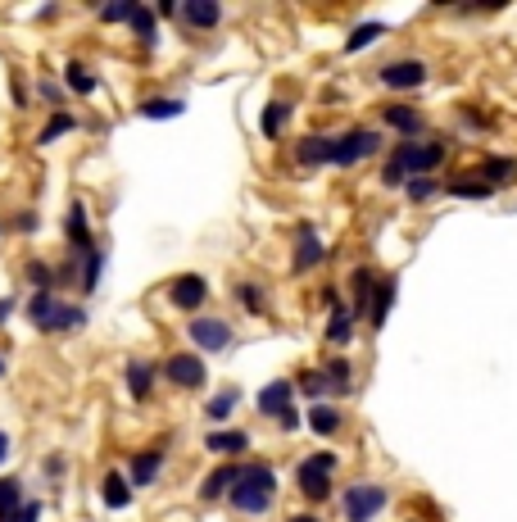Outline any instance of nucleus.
<instances>
[{
  "instance_id": "obj_1",
  "label": "nucleus",
  "mask_w": 517,
  "mask_h": 522,
  "mask_svg": "<svg viewBox=\"0 0 517 522\" xmlns=\"http://www.w3.org/2000/svg\"><path fill=\"white\" fill-rule=\"evenodd\" d=\"M277 500V473L273 463H241V482L232 486V495H227V504H232L236 513H245V518H264L268 509H273Z\"/></svg>"
},
{
  "instance_id": "obj_2",
  "label": "nucleus",
  "mask_w": 517,
  "mask_h": 522,
  "mask_svg": "<svg viewBox=\"0 0 517 522\" xmlns=\"http://www.w3.org/2000/svg\"><path fill=\"white\" fill-rule=\"evenodd\" d=\"M23 314H28V323L37 327V332H46V336L78 332V327L87 323V309L69 305V300H59V296H50V291H32L28 305H23Z\"/></svg>"
},
{
  "instance_id": "obj_3",
  "label": "nucleus",
  "mask_w": 517,
  "mask_h": 522,
  "mask_svg": "<svg viewBox=\"0 0 517 522\" xmlns=\"http://www.w3.org/2000/svg\"><path fill=\"white\" fill-rule=\"evenodd\" d=\"M341 468V454L332 450H318L309 454V459H300V468H295V486H300V495L309 504H322L332 500V473Z\"/></svg>"
},
{
  "instance_id": "obj_4",
  "label": "nucleus",
  "mask_w": 517,
  "mask_h": 522,
  "mask_svg": "<svg viewBox=\"0 0 517 522\" xmlns=\"http://www.w3.org/2000/svg\"><path fill=\"white\" fill-rule=\"evenodd\" d=\"M391 504V491L381 482H354L341 491V518L345 522H377Z\"/></svg>"
},
{
  "instance_id": "obj_5",
  "label": "nucleus",
  "mask_w": 517,
  "mask_h": 522,
  "mask_svg": "<svg viewBox=\"0 0 517 522\" xmlns=\"http://www.w3.org/2000/svg\"><path fill=\"white\" fill-rule=\"evenodd\" d=\"M449 159L445 141H400L391 150V164H400L409 178H436V168Z\"/></svg>"
},
{
  "instance_id": "obj_6",
  "label": "nucleus",
  "mask_w": 517,
  "mask_h": 522,
  "mask_svg": "<svg viewBox=\"0 0 517 522\" xmlns=\"http://www.w3.org/2000/svg\"><path fill=\"white\" fill-rule=\"evenodd\" d=\"M381 146H386V141H381L377 128H350V132H341V137H336L332 164L336 168H354V164H363V159L377 155Z\"/></svg>"
},
{
  "instance_id": "obj_7",
  "label": "nucleus",
  "mask_w": 517,
  "mask_h": 522,
  "mask_svg": "<svg viewBox=\"0 0 517 522\" xmlns=\"http://www.w3.org/2000/svg\"><path fill=\"white\" fill-rule=\"evenodd\" d=\"M164 377L177 386V391H200V386L209 382V368L200 355H191V350H182V355L164 359Z\"/></svg>"
},
{
  "instance_id": "obj_8",
  "label": "nucleus",
  "mask_w": 517,
  "mask_h": 522,
  "mask_svg": "<svg viewBox=\"0 0 517 522\" xmlns=\"http://www.w3.org/2000/svg\"><path fill=\"white\" fill-rule=\"evenodd\" d=\"M427 78H431V69L422 60H391L377 69V82L391 91H418Z\"/></svg>"
},
{
  "instance_id": "obj_9",
  "label": "nucleus",
  "mask_w": 517,
  "mask_h": 522,
  "mask_svg": "<svg viewBox=\"0 0 517 522\" xmlns=\"http://www.w3.org/2000/svg\"><path fill=\"white\" fill-rule=\"evenodd\" d=\"M186 336L196 341V350L218 355V350H227V345H232V323H227V318H191Z\"/></svg>"
},
{
  "instance_id": "obj_10",
  "label": "nucleus",
  "mask_w": 517,
  "mask_h": 522,
  "mask_svg": "<svg viewBox=\"0 0 517 522\" xmlns=\"http://www.w3.org/2000/svg\"><path fill=\"white\" fill-rule=\"evenodd\" d=\"M254 409H259L264 418H273V423L282 414H291V409H295V382H291V377H273L264 391L254 395Z\"/></svg>"
},
{
  "instance_id": "obj_11",
  "label": "nucleus",
  "mask_w": 517,
  "mask_h": 522,
  "mask_svg": "<svg viewBox=\"0 0 517 522\" xmlns=\"http://www.w3.org/2000/svg\"><path fill=\"white\" fill-rule=\"evenodd\" d=\"M322 259H327V246H322L318 227L300 223V227H295V259H291V268H295V273H309V268H318Z\"/></svg>"
},
{
  "instance_id": "obj_12",
  "label": "nucleus",
  "mask_w": 517,
  "mask_h": 522,
  "mask_svg": "<svg viewBox=\"0 0 517 522\" xmlns=\"http://www.w3.org/2000/svg\"><path fill=\"white\" fill-rule=\"evenodd\" d=\"M168 300H173L177 309H186V314H196V309L209 300V282L200 273H182V277L168 282Z\"/></svg>"
},
{
  "instance_id": "obj_13",
  "label": "nucleus",
  "mask_w": 517,
  "mask_h": 522,
  "mask_svg": "<svg viewBox=\"0 0 517 522\" xmlns=\"http://www.w3.org/2000/svg\"><path fill=\"white\" fill-rule=\"evenodd\" d=\"M381 123L391 132H400L404 141H422V132H427V119H422L413 105H400V100H395V105H381Z\"/></svg>"
},
{
  "instance_id": "obj_14",
  "label": "nucleus",
  "mask_w": 517,
  "mask_h": 522,
  "mask_svg": "<svg viewBox=\"0 0 517 522\" xmlns=\"http://www.w3.org/2000/svg\"><path fill=\"white\" fill-rule=\"evenodd\" d=\"M395 296H400V277L395 273L377 277V291H372V305H368L372 327H386V318H391V309H395Z\"/></svg>"
},
{
  "instance_id": "obj_15",
  "label": "nucleus",
  "mask_w": 517,
  "mask_h": 522,
  "mask_svg": "<svg viewBox=\"0 0 517 522\" xmlns=\"http://www.w3.org/2000/svg\"><path fill=\"white\" fill-rule=\"evenodd\" d=\"M177 19L196 32H214L223 23V5H214V0H186L182 10H177Z\"/></svg>"
},
{
  "instance_id": "obj_16",
  "label": "nucleus",
  "mask_w": 517,
  "mask_h": 522,
  "mask_svg": "<svg viewBox=\"0 0 517 522\" xmlns=\"http://www.w3.org/2000/svg\"><path fill=\"white\" fill-rule=\"evenodd\" d=\"M64 237H69L73 255H87V250H96V241H91V227H87V205H82V200H73V205H69V218H64Z\"/></svg>"
},
{
  "instance_id": "obj_17",
  "label": "nucleus",
  "mask_w": 517,
  "mask_h": 522,
  "mask_svg": "<svg viewBox=\"0 0 517 522\" xmlns=\"http://www.w3.org/2000/svg\"><path fill=\"white\" fill-rule=\"evenodd\" d=\"M241 482V463H218L214 473L200 482V500L205 504H214V500H223V495H232V486Z\"/></svg>"
},
{
  "instance_id": "obj_18",
  "label": "nucleus",
  "mask_w": 517,
  "mask_h": 522,
  "mask_svg": "<svg viewBox=\"0 0 517 522\" xmlns=\"http://www.w3.org/2000/svg\"><path fill=\"white\" fill-rule=\"evenodd\" d=\"M445 196H454V200H490V196H499V191L490 187L481 173H454V178H445Z\"/></svg>"
},
{
  "instance_id": "obj_19",
  "label": "nucleus",
  "mask_w": 517,
  "mask_h": 522,
  "mask_svg": "<svg viewBox=\"0 0 517 522\" xmlns=\"http://www.w3.org/2000/svg\"><path fill=\"white\" fill-rule=\"evenodd\" d=\"M372 291H377V273H372L368 264H359V268L350 273V314H354V318H368Z\"/></svg>"
},
{
  "instance_id": "obj_20",
  "label": "nucleus",
  "mask_w": 517,
  "mask_h": 522,
  "mask_svg": "<svg viewBox=\"0 0 517 522\" xmlns=\"http://www.w3.org/2000/svg\"><path fill=\"white\" fill-rule=\"evenodd\" d=\"M332 146H336V137H327V132H309V137L295 146V164H304V168L332 164Z\"/></svg>"
},
{
  "instance_id": "obj_21",
  "label": "nucleus",
  "mask_w": 517,
  "mask_h": 522,
  "mask_svg": "<svg viewBox=\"0 0 517 522\" xmlns=\"http://www.w3.org/2000/svg\"><path fill=\"white\" fill-rule=\"evenodd\" d=\"M164 445H155V450H141L137 459H132V468H127V482L132 486H155V477L164 473Z\"/></svg>"
},
{
  "instance_id": "obj_22",
  "label": "nucleus",
  "mask_w": 517,
  "mask_h": 522,
  "mask_svg": "<svg viewBox=\"0 0 517 522\" xmlns=\"http://www.w3.org/2000/svg\"><path fill=\"white\" fill-rule=\"evenodd\" d=\"M137 114H141V119H150V123L182 119V114H186V100H182V96H146V100L137 105Z\"/></svg>"
},
{
  "instance_id": "obj_23",
  "label": "nucleus",
  "mask_w": 517,
  "mask_h": 522,
  "mask_svg": "<svg viewBox=\"0 0 517 522\" xmlns=\"http://www.w3.org/2000/svg\"><path fill=\"white\" fill-rule=\"evenodd\" d=\"M477 173L490 182L495 191H504V187H513V178H517V159L513 155H486L477 164Z\"/></svg>"
},
{
  "instance_id": "obj_24",
  "label": "nucleus",
  "mask_w": 517,
  "mask_h": 522,
  "mask_svg": "<svg viewBox=\"0 0 517 522\" xmlns=\"http://www.w3.org/2000/svg\"><path fill=\"white\" fill-rule=\"evenodd\" d=\"M205 450L209 454H245L250 450V432H236V427H214V432L205 436Z\"/></svg>"
},
{
  "instance_id": "obj_25",
  "label": "nucleus",
  "mask_w": 517,
  "mask_h": 522,
  "mask_svg": "<svg viewBox=\"0 0 517 522\" xmlns=\"http://www.w3.org/2000/svg\"><path fill=\"white\" fill-rule=\"evenodd\" d=\"M123 382H127V395H132V400H150V391H155V364H150V359H132Z\"/></svg>"
},
{
  "instance_id": "obj_26",
  "label": "nucleus",
  "mask_w": 517,
  "mask_h": 522,
  "mask_svg": "<svg viewBox=\"0 0 517 522\" xmlns=\"http://www.w3.org/2000/svg\"><path fill=\"white\" fill-rule=\"evenodd\" d=\"M295 391H300L304 400H313V404L332 400V386H327V373H322V368H304V373L295 377Z\"/></svg>"
},
{
  "instance_id": "obj_27",
  "label": "nucleus",
  "mask_w": 517,
  "mask_h": 522,
  "mask_svg": "<svg viewBox=\"0 0 517 522\" xmlns=\"http://www.w3.org/2000/svg\"><path fill=\"white\" fill-rule=\"evenodd\" d=\"M286 123H291V100H268L264 119H259V132H264L268 141H277L286 132Z\"/></svg>"
},
{
  "instance_id": "obj_28",
  "label": "nucleus",
  "mask_w": 517,
  "mask_h": 522,
  "mask_svg": "<svg viewBox=\"0 0 517 522\" xmlns=\"http://www.w3.org/2000/svg\"><path fill=\"white\" fill-rule=\"evenodd\" d=\"M78 259V286H82V296H91L100 286V268H105V250H87V255H73Z\"/></svg>"
},
{
  "instance_id": "obj_29",
  "label": "nucleus",
  "mask_w": 517,
  "mask_h": 522,
  "mask_svg": "<svg viewBox=\"0 0 517 522\" xmlns=\"http://www.w3.org/2000/svg\"><path fill=\"white\" fill-rule=\"evenodd\" d=\"M354 323H359V318L350 314V305H336L332 318H327V332H322V336H327L332 345H350V341H354Z\"/></svg>"
},
{
  "instance_id": "obj_30",
  "label": "nucleus",
  "mask_w": 517,
  "mask_h": 522,
  "mask_svg": "<svg viewBox=\"0 0 517 522\" xmlns=\"http://www.w3.org/2000/svg\"><path fill=\"white\" fill-rule=\"evenodd\" d=\"M322 373H327V386H332V400H336V395H350V386H354V364H350L345 355L327 359V364H322Z\"/></svg>"
},
{
  "instance_id": "obj_31",
  "label": "nucleus",
  "mask_w": 517,
  "mask_h": 522,
  "mask_svg": "<svg viewBox=\"0 0 517 522\" xmlns=\"http://www.w3.org/2000/svg\"><path fill=\"white\" fill-rule=\"evenodd\" d=\"M100 495H105V509H127V504H132V482H127L123 473H105Z\"/></svg>"
},
{
  "instance_id": "obj_32",
  "label": "nucleus",
  "mask_w": 517,
  "mask_h": 522,
  "mask_svg": "<svg viewBox=\"0 0 517 522\" xmlns=\"http://www.w3.org/2000/svg\"><path fill=\"white\" fill-rule=\"evenodd\" d=\"M309 427L318 436H336L345 427V418H341V409H336V404H313V409H309Z\"/></svg>"
},
{
  "instance_id": "obj_33",
  "label": "nucleus",
  "mask_w": 517,
  "mask_h": 522,
  "mask_svg": "<svg viewBox=\"0 0 517 522\" xmlns=\"http://www.w3.org/2000/svg\"><path fill=\"white\" fill-rule=\"evenodd\" d=\"M23 504H28V500H23V482H19V477H0V522H10Z\"/></svg>"
},
{
  "instance_id": "obj_34",
  "label": "nucleus",
  "mask_w": 517,
  "mask_h": 522,
  "mask_svg": "<svg viewBox=\"0 0 517 522\" xmlns=\"http://www.w3.org/2000/svg\"><path fill=\"white\" fill-rule=\"evenodd\" d=\"M73 128H78V119H73L69 109H55V114H50V119H46V128L37 132V146H50V141H59V137H69Z\"/></svg>"
},
{
  "instance_id": "obj_35",
  "label": "nucleus",
  "mask_w": 517,
  "mask_h": 522,
  "mask_svg": "<svg viewBox=\"0 0 517 522\" xmlns=\"http://www.w3.org/2000/svg\"><path fill=\"white\" fill-rule=\"evenodd\" d=\"M64 87H69V91H78V96H96L100 78L87 69V64H78V60H73L69 69H64Z\"/></svg>"
},
{
  "instance_id": "obj_36",
  "label": "nucleus",
  "mask_w": 517,
  "mask_h": 522,
  "mask_svg": "<svg viewBox=\"0 0 517 522\" xmlns=\"http://www.w3.org/2000/svg\"><path fill=\"white\" fill-rule=\"evenodd\" d=\"M132 32H137V41H141L146 50H155V41H159V19H155V10L137 5V14H132Z\"/></svg>"
},
{
  "instance_id": "obj_37",
  "label": "nucleus",
  "mask_w": 517,
  "mask_h": 522,
  "mask_svg": "<svg viewBox=\"0 0 517 522\" xmlns=\"http://www.w3.org/2000/svg\"><path fill=\"white\" fill-rule=\"evenodd\" d=\"M386 37V23H359V28L345 37V55H359V50H368L372 41Z\"/></svg>"
},
{
  "instance_id": "obj_38",
  "label": "nucleus",
  "mask_w": 517,
  "mask_h": 522,
  "mask_svg": "<svg viewBox=\"0 0 517 522\" xmlns=\"http://www.w3.org/2000/svg\"><path fill=\"white\" fill-rule=\"evenodd\" d=\"M236 400H241V391H236V386H223V391H218L214 400L205 404V414H209V423H223V418H232Z\"/></svg>"
},
{
  "instance_id": "obj_39",
  "label": "nucleus",
  "mask_w": 517,
  "mask_h": 522,
  "mask_svg": "<svg viewBox=\"0 0 517 522\" xmlns=\"http://www.w3.org/2000/svg\"><path fill=\"white\" fill-rule=\"evenodd\" d=\"M404 196H409L413 205H427V200L445 196V182H440V178H409V187H404Z\"/></svg>"
},
{
  "instance_id": "obj_40",
  "label": "nucleus",
  "mask_w": 517,
  "mask_h": 522,
  "mask_svg": "<svg viewBox=\"0 0 517 522\" xmlns=\"http://www.w3.org/2000/svg\"><path fill=\"white\" fill-rule=\"evenodd\" d=\"M236 305H241L245 314H264V309H268V300H264V286L241 282V286H236Z\"/></svg>"
},
{
  "instance_id": "obj_41",
  "label": "nucleus",
  "mask_w": 517,
  "mask_h": 522,
  "mask_svg": "<svg viewBox=\"0 0 517 522\" xmlns=\"http://www.w3.org/2000/svg\"><path fill=\"white\" fill-rule=\"evenodd\" d=\"M28 282H32V291H50V296H55L59 273L50 264H41V259H28Z\"/></svg>"
},
{
  "instance_id": "obj_42",
  "label": "nucleus",
  "mask_w": 517,
  "mask_h": 522,
  "mask_svg": "<svg viewBox=\"0 0 517 522\" xmlns=\"http://www.w3.org/2000/svg\"><path fill=\"white\" fill-rule=\"evenodd\" d=\"M137 14V0H114V5H100V19L105 23H132Z\"/></svg>"
},
{
  "instance_id": "obj_43",
  "label": "nucleus",
  "mask_w": 517,
  "mask_h": 522,
  "mask_svg": "<svg viewBox=\"0 0 517 522\" xmlns=\"http://www.w3.org/2000/svg\"><path fill=\"white\" fill-rule=\"evenodd\" d=\"M41 513H46V504H41V500H28L10 522H41Z\"/></svg>"
},
{
  "instance_id": "obj_44",
  "label": "nucleus",
  "mask_w": 517,
  "mask_h": 522,
  "mask_svg": "<svg viewBox=\"0 0 517 522\" xmlns=\"http://www.w3.org/2000/svg\"><path fill=\"white\" fill-rule=\"evenodd\" d=\"M37 227H41L37 209H23V214H14V232H37Z\"/></svg>"
},
{
  "instance_id": "obj_45",
  "label": "nucleus",
  "mask_w": 517,
  "mask_h": 522,
  "mask_svg": "<svg viewBox=\"0 0 517 522\" xmlns=\"http://www.w3.org/2000/svg\"><path fill=\"white\" fill-rule=\"evenodd\" d=\"M64 468H69V459H64V454H46V477H50V482H59V477H64Z\"/></svg>"
},
{
  "instance_id": "obj_46",
  "label": "nucleus",
  "mask_w": 517,
  "mask_h": 522,
  "mask_svg": "<svg viewBox=\"0 0 517 522\" xmlns=\"http://www.w3.org/2000/svg\"><path fill=\"white\" fill-rule=\"evenodd\" d=\"M37 91H41V100H50V105L64 100V87H55V82H37Z\"/></svg>"
},
{
  "instance_id": "obj_47",
  "label": "nucleus",
  "mask_w": 517,
  "mask_h": 522,
  "mask_svg": "<svg viewBox=\"0 0 517 522\" xmlns=\"http://www.w3.org/2000/svg\"><path fill=\"white\" fill-rule=\"evenodd\" d=\"M277 427H282V432H295V427H300V409H291V414H282V418H277Z\"/></svg>"
},
{
  "instance_id": "obj_48",
  "label": "nucleus",
  "mask_w": 517,
  "mask_h": 522,
  "mask_svg": "<svg viewBox=\"0 0 517 522\" xmlns=\"http://www.w3.org/2000/svg\"><path fill=\"white\" fill-rule=\"evenodd\" d=\"M463 128L481 132V128H486V119H481V114H472V109H463Z\"/></svg>"
},
{
  "instance_id": "obj_49",
  "label": "nucleus",
  "mask_w": 517,
  "mask_h": 522,
  "mask_svg": "<svg viewBox=\"0 0 517 522\" xmlns=\"http://www.w3.org/2000/svg\"><path fill=\"white\" fill-rule=\"evenodd\" d=\"M155 19H177V5H173V0H164V5H159Z\"/></svg>"
},
{
  "instance_id": "obj_50",
  "label": "nucleus",
  "mask_w": 517,
  "mask_h": 522,
  "mask_svg": "<svg viewBox=\"0 0 517 522\" xmlns=\"http://www.w3.org/2000/svg\"><path fill=\"white\" fill-rule=\"evenodd\" d=\"M10 459V432H0V463Z\"/></svg>"
},
{
  "instance_id": "obj_51",
  "label": "nucleus",
  "mask_w": 517,
  "mask_h": 522,
  "mask_svg": "<svg viewBox=\"0 0 517 522\" xmlns=\"http://www.w3.org/2000/svg\"><path fill=\"white\" fill-rule=\"evenodd\" d=\"M286 522H322V518H318V513H291Z\"/></svg>"
},
{
  "instance_id": "obj_52",
  "label": "nucleus",
  "mask_w": 517,
  "mask_h": 522,
  "mask_svg": "<svg viewBox=\"0 0 517 522\" xmlns=\"http://www.w3.org/2000/svg\"><path fill=\"white\" fill-rule=\"evenodd\" d=\"M10 314H14V300H0V323H5Z\"/></svg>"
},
{
  "instance_id": "obj_53",
  "label": "nucleus",
  "mask_w": 517,
  "mask_h": 522,
  "mask_svg": "<svg viewBox=\"0 0 517 522\" xmlns=\"http://www.w3.org/2000/svg\"><path fill=\"white\" fill-rule=\"evenodd\" d=\"M0 377H5V355H0Z\"/></svg>"
},
{
  "instance_id": "obj_54",
  "label": "nucleus",
  "mask_w": 517,
  "mask_h": 522,
  "mask_svg": "<svg viewBox=\"0 0 517 522\" xmlns=\"http://www.w3.org/2000/svg\"><path fill=\"white\" fill-rule=\"evenodd\" d=\"M0 232H5V227H0Z\"/></svg>"
},
{
  "instance_id": "obj_55",
  "label": "nucleus",
  "mask_w": 517,
  "mask_h": 522,
  "mask_svg": "<svg viewBox=\"0 0 517 522\" xmlns=\"http://www.w3.org/2000/svg\"><path fill=\"white\" fill-rule=\"evenodd\" d=\"M409 522H413V518H409Z\"/></svg>"
}]
</instances>
